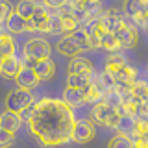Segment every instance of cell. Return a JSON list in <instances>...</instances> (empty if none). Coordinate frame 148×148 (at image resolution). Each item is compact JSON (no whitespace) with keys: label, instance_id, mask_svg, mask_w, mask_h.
I'll return each instance as SVG.
<instances>
[{"label":"cell","instance_id":"obj_1","mask_svg":"<svg viewBox=\"0 0 148 148\" xmlns=\"http://www.w3.org/2000/svg\"><path fill=\"white\" fill-rule=\"evenodd\" d=\"M28 122V133H32L39 145L59 146L72 141V128L76 124L74 111L63 100L41 98L32 106V117Z\"/></svg>","mask_w":148,"mask_h":148},{"label":"cell","instance_id":"obj_2","mask_svg":"<svg viewBox=\"0 0 148 148\" xmlns=\"http://www.w3.org/2000/svg\"><path fill=\"white\" fill-rule=\"evenodd\" d=\"M104 71L113 78V82L117 85H133L135 83V78H137V71L133 67H130L126 63V58L122 54H109L108 61H106V67Z\"/></svg>","mask_w":148,"mask_h":148},{"label":"cell","instance_id":"obj_3","mask_svg":"<svg viewBox=\"0 0 148 148\" xmlns=\"http://www.w3.org/2000/svg\"><path fill=\"white\" fill-rule=\"evenodd\" d=\"M89 48H91L89 37H87V32L83 28H78L72 34L63 35L56 43V50L63 56H69V58H76V56H80L82 52H85Z\"/></svg>","mask_w":148,"mask_h":148},{"label":"cell","instance_id":"obj_4","mask_svg":"<svg viewBox=\"0 0 148 148\" xmlns=\"http://www.w3.org/2000/svg\"><path fill=\"white\" fill-rule=\"evenodd\" d=\"M91 117L95 119V122H98L100 126H108V128H117L119 130L124 115H122V111L119 108H115V106L108 104L106 100H102V102L92 106Z\"/></svg>","mask_w":148,"mask_h":148},{"label":"cell","instance_id":"obj_5","mask_svg":"<svg viewBox=\"0 0 148 148\" xmlns=\"http://www.w3.org/2000/svg\"><path fill=\"white\" fill-rule=\"evenodd\" d=\"M50 52H52V46L46 39H41V37H34V39H28L24 46H22V58H24L26 67H35L37 61L41 59L50 58Z\"/></svg>","mask_w":148,"mask_h":148},{"label":"cell","instance_id":"obj_6","mask_svg":"<svg viewBox=\"0 0 148 148\" xmlns=\"http://www.w3.org/2000/svg\"><path fill=\"white\" fill-rule=\"evenodd\" d=\"M34 104H35L34 95H32V91H26V89H15L6 96V109L18 115L22 111H26L28 108H32Z\"/></svg>","mask_w":148,"mask_h":148},{"label":"cell","instance_id":"obj_7","mask_svg":"<svg viewBox=\"0 0 148 148\" xmlns=\"http://www.w3.org/2000/svg\"><path fill=\"white\" fill-rule=\"evenodd\" d=\"M124 15H128V18H132L133 24L146 28L148 6L143 0H124Z\"/></svg>","mask_w":148,"mask_h":148},{"label":"cell","instance_id":"obj_8","mask_svg":"<svg viewBox=\"0 0 148 148\" xmlns=\"http://www.w3.org/2000/svg\"><path fill=\"white\" fill-rule=\"evenodd\" d=\"M96 135V128H95V122L89 119H80L76 120L72 128V141L78 143V145H85V143L92 141Z\"/></svg>","mask_w":148,"mask_h":148},{"label":"cell","instance_id":"obj_9","mask_svg":"<svg viewBox=\"0 0 148 148\" xmlns=\"http://www.w3.org/2000/svg\"><path fill=\"white\" fill-rule=\"evenodd\" d=\"M50 17H52V13H48V9H46L43 4H39L37 9H35V13H34V17L28 21V30L50 34Z\"/></svg>","mask_w":148,"mask_h":148},{"label":"cell","instance_id":"obj_10","mask_svg":"<svg viewBox=\"0 0 148 148\" xmlns=\"http://www.w3.org/2000/svg\"><path fill=\"white\" fill-rule=\"evenodd\" d=\"M98 21H100L102 28H104V32H111V34H115V32H117L119 28H122V24L126 22L124 17H122V13H120L119 9H115V8L104 9Z\"/></svg>","mask_w":148,"mask_h":148},{"label":"cell","instance_id":"obj_11","mask_svg":"<svg viewBox=\"0 0 148 148\" xmlns=\"http://www.w3.org/2000/svg\"><path fill=\"white\" fill-rule=\"evenodd\" d=\"M115 35H117L119 43L122 48H133L137 43H139V32L137 28L133 24H130V22H124L122 28H119L117 32H115Z\"/></svg>","mask_w":148,"mask_h":148},{"label":"cell","instance_id":"obj_12","mask_svg":"<svg viewBox=\"0 0 148 148\" xmlns=\"http://www.w3.org/2000/svg\"><path fill=\"white\" fill-rule=\"evenodd\" d=\"M15 82H17V85H18V89H26V91H30V89H35L37 85H39V76L35 74V71L32 67H26V65H22V69H21V72H18V76L15 78Z\"/></svg>","mask_w":148,"mask_h":148},{"label":"cell","instance_id":"obj_13","mask_svg":"<svg viewBox=\"0 0 148 148\" xmlns=\"http://www.w3.org/2000/svg\"><path fill=\"white\" fill-rule=\"evenodd\" d=\"M21 69H22L21 59H18L17 56H9V58H4L0 74H2L6 80H15L18 76V72H21Z\"/></svg>","mask_w":148,"mask_h":148},{"label":"cell","instance_id":"obj_14","mask_svg":"<svg viewBox=\"0 0 148 148\" xmlns=\"http://www.w3.org/2000/svg\"><path fill=\"white\" fill-rule=\"evenodd\" d=\"M67 71H69V74H92L95 72V67H92V63L87 58L76 56V58H72L69 61Z\"/></svg>","mask_w":148,"mask_h":148},{"label":"cell","instance_id":"obj_15","mask_svg":"<svg viewBox=\"0 0 148 148\" xmlns=\"http://www.w3.org/2000/svg\"><path fill=\"white\" fill-rule=\"evenodd\" d=\"M63 102L69 108H82L85 102V89H74V87H67L63 92Z\"/></svg>","mask_w":148,"mask_h":148},{"label":"cell","instance_id":"obj_16","mask_svg":"<svg viewBox=\"0 0 148 148\" xmlns=\"http://www.w3.org/2000/svg\"><path fill=\"white\" fill-rule=\"evenodd\" d=\"M98 18H100V17H98ZM98 18H96V21H92V22H89V24H85V26H83V30L87 32V37H89V45H91V48H100L102 35L106 34Z\"/></svg>","mask_w":148,"mask_h":148},{"label":"cell","instance_id":"obj_17","mask_svg":"<svg viewBox=\"0 0 148 148\" xmlns=\"http://www.w3.org/2000/svg\"><path fill=\"white\" fill-rule=\"evenodd\" d=\"M22 126V117L18 113H13V111H4L2 115H0V128H4V130H8V132H11V133H15L18 132Z\"/></svg>","mask_w":148,"mask_h":148},{"label":"cell","instance_id":"obj_18","mask_svg":"<svg viewBox=\"0 0 148 148\" xmlns=\"http://www.w3.org/2000/svg\"><path fill=\"white\" fill-rule=\"evenodd\" d=\"M34 71H35L37 76H39L41 82H46V80H50V78H54V74H56V63L50 58L41 59V61L35 63Z\"/></svg>","mask_w":148,"mask_h":148},{"label":"cell","instance_id":"obj_19","mask_svg":"<svg viewBox=\"0 0 148 148\" xmlns=\"http://www.w3.org/2000/svg\"><path fill=\"white\" fill-rule=\"evenodd\" d=\"M6 26H8L9 34H15V35L17 34H24V32L28 30V21H26V18H22L17 11H13L11 15L8 17Z\"/></svg>","mask_w":148,"mask_h":148},{"label":"cell","instance_id":"obj_20","mask_svg":"<svg viewBox=\"0 0 148 148\" xmlns=\"http://www.w3.org/2000/svg\"><path fill=\"white\" fill-rule=\"evenodd\" d=\"M130 92L145 109H148V82H135L130 87Z\"/></svg>","mask_w":148,"mask_h":148},{"label":"cell","instance_id":"obj_21","mask_svg":"<svg viewBox=\"0 0 148 148\" xmlns=\"http://www.w3.org/2000/svg\"><path fill=\"white\" fill-rule=\"evenodd\" d=\"M91 83H92V74H69L67 76V87L85 89Z\"/></svg>","mask_w":148,"mask_h":148},{"label":"cell","instance_id":"obj_22","mask_svg":"<svg viewBox=\"0 0 148 148\" xmlns=\"http://www.w3.org/2000/svg\"><path fill=\"white\" fill-rule=\"evenodd\" d=\"M104 96H106V91L95 80H92V83L89 87H85V102L87 104H98V102L104 100Z\"/></svg>","mask_w":148,"mask_h":148},{"label":"cell","instance_id":"obj_23","mask_svg":"<svg viewBox=\"0 0 148 148\" xmlns=\"http://www.w3.org/2000/svg\"><path fill=\"white\" fill-rule=\"evenodd\" d=\"M15 39L11 37V34H0V58H9L15 56Z\"/></svg>","mask_w":148,"mask_h":148},{"label":"cell","instance_id":"obj_24","mask_svg":"<svg viewBox=\"0 0 148 148\" xmlns=\"http://www.w3.org/2000/svg\"><path fill=\"white\" fill-rule=\"evenodd\" d=\"M39 4L35 2V0H21V2L17 4V8H15V11L21 15L22 18H26V21H30L32 17H34V13H35V9Z\"/></svg>","mask_w":148,"mask_h":148},{"label":"cell","instance_id":"obj_25","mask_svg":"<svg viewBox=\"0 0 148 148\" xmlns=\"http://www.w3.org/2000/svg\"><path fill=\"white\" fill-rule=\"evenodd\" d=\"M100 48H104V50H108V52L111 54H117L122 46H120L119 43V39H117V35L115 34H111V32H106L104 35H102V41H100Z\"/></svg>","mask_w":148,"mask_h":148},{"label":"cell","instance_id":"obj_26","mask_svg":"<svg viewBox=\"0 0 148 148\" xmlns=\"http://www.w3.org/2000/svg\"><path fill=\"white\" fill-rule=\"evenodd\" d=\"M108 148H133V141L126 133H117L109 139Z\"/></svg>","mask_w":148,"mask_h":148},{"label":"cell","instance_id":"obj_27","mask_svg":"<svg viewBox=\"0 0 148 148\" xmlns=\"http://www.w3.org/2000/svg\"><path fill=\"white\" fill-rule=\"evenodd\" d=\"M130 137H148V119H137L133 122V132Z\"/></svg>","mask_w":148,"mask_h":148},{"label":"cell","instance_id":"obj_28","mask_svg":"<svg viewBox=\"0 0 148 148\" xmlns=\"http://www.w3.org/2000/svg\"><path fill=\"white\" fill-rule=\"evenodd\" d=\"M13 143H15V133L0 128V148H9L13 146Z\"/></svg>","mask_w":148,"mask_h":148},{"label":"cell","instance_id":"obj_29","mask_svg":"<svg viewBox=\"0 0 148 148\" xmlns=\"http://www.w3.org/2000/svg\"><path fill=\"white\" fill-rule=\"evenodd\" d=\"M50 34H63V22L59 13L50 17Z\"/></svg>","mask_w":148,"mask_h":148},{"label":"cell","instance_id":"obj_30","mask_svg":"<svg viewBox=\"0 0 148 148\" xmlns=\"http://www.w3.org/2000/svg\"><path fill=\"white\" fill-rule=\"evenodd\" d=\"M13 13V8L8 0H0V24L8 21V17Z\"/></svg>","mask_w":148,"mask_h":148},{"label":"cell","instance_id":"obj_31","mask_svg":"<svg viewBox=\"0 0 148 148\" xmlns=\"http://www.w3.org/2000/svg\"><path fill=\"white\" fill-rule=\"evenodd\" d=\"M69 4V0H43V6L52 8V9H63Z\"/></svg>","mask_w":148,"mask_h":148},{"label":"cell","instance_id":"obj_32","mask_svg":"<svg viewBox=\"0 0 148 148\" xmlns=\"http://www.w3.org/2000/svg\"><path fill=\"white\" fill-rule=\"evenodd\" d=\"M133 148H148V137H133Z\"/></svg>","mask_w":148,"mask_h":148},{"label":"cell","instance_id":"obj_33","mask_svg":"<svg viewBox=\"0 0 148 148\" xmlns=\"http://www.w3.org/2000/svg\"><path fill=\"white\" fill-rule=\"evenodd\" d=\"M2 61H4V59H2V58H0V71H2Z\"/></svg>","mask_w":148,"mask_h":148},{"label":"cell","instance_id":"obj_34","mask_svg":"<svg viewBox=\"0 0 148 148\" xmlns=\"http://www.w3.org/2000/svg\"><path fill=\"white\" fill-rule=\"evenodd\" d=\"M146 28H148V22H146Z\"/></svg>","mask_w":148,"mask_h":148}]
</instances>
